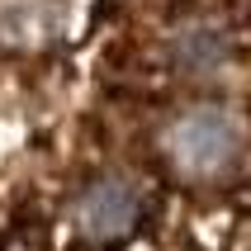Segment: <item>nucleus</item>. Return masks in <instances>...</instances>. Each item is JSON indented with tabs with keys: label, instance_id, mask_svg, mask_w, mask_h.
<instances>
[{
	"label": "nucleus",
	"instance_id": "f257e3e1",
	"mask_svg": "<svg viewBox=\"0 0 251 251\" xmlns=\"http://www.w3.org/2000/svg\"><path fill=\"white\" fill-rule=\"evenodd\" d=\"M251 124L232 100L185 95L180 104H161L142 133V166L176 176L185 185H218L247 161Z\"/></svg>",
	"mask_w": 251,
	"mask_h": 251
}]
</instances>
